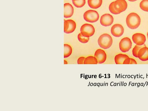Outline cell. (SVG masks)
<instances>
[{
	"instance_id": "18",
	"label": "cell",
	"mask_w": 148,
	"mask_h": 111,
	"mask_svg": "<svg viewBox=\"0 0 148 111\" xmlns=\"http://www.w3.org/2000/svg\"><path fill=\"white\" fill-rule=\"evenodd\" d=\"M73 5L78 8H82L86 3L85 0H72Z\"/></svg>"
},
{
	"instance_id": "24",
	"label": "cell",
	"mask_w": 148,
	"mask_h": 111,
	"mask_svg": "<svg viewBox=\"0 0 148 111\" xmlns=\"http://www.w3.org/2000/svg\"><path fill=\"white\" fill-rule=\"evenodd\" d=\"M137 62L136 60L132 58H131V60L130 64H137Z\"/></svg>"
},
{
	"instance_id": "21",
	"label": "cell",
	"mask_w": 148,
	"mask_h": 111,
	"mask_svg": "<svg viewBox=\"0 0 148 111\" xmlns=\"http://www.w3.org/2000/svg\"><path fill=\"white\" fill-rule=\"evenodd\" d=\"M77 38L79 41L83 43L87 42L89 40V37L83 36L81 33L78 34Z\"/></svg>"
},
{
	"instance_id": "14",
	"label": "cell",
	"mask_w": 148,
	"mask_h": 111,
	"mask_svg": "<svg viewBox=\"0 0 148 111\" xmlns=\"http://www.w3.org/2000/svg\"><path fill=\"white\" fill-rule=\"evenodd\" d=\"M102 3V0H88L89 6L91 8L96 9L100 7Z\"/></svg>"
},
{
	"instance_id": "15",
	"label": "cell",
	"mask_w": 148,
	"mask_h": 111,
	"mask_svg": "<svg viewBox=\"0 0 148 111\" xmlns=\"http://www.w3.org/2000/svg\"><path fill=\"white\" fill-rule=\"evenodd\" d=\"M129 57V56L126 54H119L115 56V62L116 64H123L124 60Z\"/></svg>"
},
{
	"instance_id": "12",
	"label": "cell",
	"mask_w": 148,
	"mask_h": 111,
	"mask_svg": "<svg viewBox=\"0 0 148 111\" xmlns=\"http://www.w3.org/2000/svg\"><path fill=\"white\" fill-rule=\"evenodd\" d=\"M138 58L143 61L148 60V47L145 46L141 48L138 53Z\"/></svg>"
},
{
	"instance_id": "16",
	"label": "cell",
	"mask_w": 148,
	"mask_h": 111,
	"mask_svg": "<svg viewBox=\"0 0 148 111\" xmlns=\"http://www.w3.org/2000/svg\"><path fill=\"white\" fill-rule=\"evenodd\" d=\"M98 61L97 58L94 56H90L85 59L84 64H97Z\"/></svg>"
},
{
	"instance_id": "8",
	"label": "cell",
	"mask_w": 148,
	"mask_h": 111,
	"mask_svg": "<svg viewBox=\"0 0 148 111\" xmlns=\"http://www.w3.org/2000/svg\"><path fill=\"white\" fill-rule=\"evenodd\" d=\"M124 29L121 24H116L113 25L111 29V32L114 36L119 37L121 36L123 34Z\"/></svg>"
},
{
	"instance_id": "17",
	"label": "cell",
	"mask_w": 148,
	"mask_h": 111,
	"mask_svg": "<svg viewBox=\"0 0 148 111\" xmlns=\"http://www.w3.org/2000/svg\"><path fill=\"white\" fill-rule=\"evenodd\" d=\"M72 49L71 47L68 44H64V58L69 57L72 54Z\"/></svg>"
},
{
	"instance_id": "13",
	"label": "cell",
	"mask_w": 148,
	"mask_h": 111,
	"mask_svg": "<svg viewBox=\"0 0 148 111\" xmlns=\"http://www.w3.org/2000/svg\"><path fill=\"white\" fill-rule=\"evenodd\" d=\"M74 12V9L72 5L69 3L64 4V17L70 18L72 16Z\"/></svg>"
},
{
	"instance_id": "1",
	"label": "cell",
	"mask_w": 148,
	"mask_h": 111,
	"mask_svg": "<svg viewBox=\"0 0 148 111\" xmlns=\"http://www.w3.org/2000/svg\"><path fill=\"white\" fill-rule=\"evenodd\" d=\"M127 7V3L125 0H116L110 4L109 8L112 13L117 14L125 11Z\"/></svg>"
},
{
	"instance_id": "7",
	"label": "cell",
	"mask_w": 148,
	"mask_h": 111,
	"mask_svg": "<svg viewBox=\"0 0 148 111\" xmlns=\"http://www.w3.org/2000/svg\"><path fill=\"white\" fill-rule=\"evenodd\" d=\"M64 32L66 34H70L73 32L76 27L75 22L71 19L64 20Z\"/></svg>"
},
{
	"instance_id": "27",
	"label": "cell",
	"mask_w": 148,
	"mask_h": 111,
	"mask_svg": "<svg viewBox=\"0 0 148 111\" xmlns=\"http://www.w3.org/2000/svg\"><path fill=\"white\" fill-rule=\"evenodd\" d=\"M147 38H148V32L147 33Z\"/></svg>"
},
{
	"instance_id": "22",
	"label": "cell",
	"mask_w": 148,
	"mask_h": 111,
	"mask_svg": "<svg viewBox=\"0 0 148 111\" xmlns=\"http://www.w3.org/2000/svg\"><path fill=\"white\" fill-rule=\"evenodd\" d=\"M85 58L84 57H79L77 60V63L78 64H83L84 62Z\"/></svg>"
},
{
	"instance_id": "26",
	"label": "cell",
	"mask_w": 148,
	"mask_h": 111,
	"mask_svg": "<svg viewBox=\"0 0 148 111\" xmlns=\"http://www.w3.org/2000/svg\"><path fill=\"white\" fill-rule=\"evenodd\" d=\"M128 0L130 1L133 2V1H136L137 0Z\"/></svg>"
},
{
	"instance_id": "4",
	"label": "cell",
	"mask_w": 148,
	"mask_h": 111,
	"mask_svg": "<svg viewBox=\"0 0 148 111\" xmlns=\"http://www.w3.org/2000/svg\"><path fill=\"white\" fill-rule=\"evenodd\" d=\"M83 17L86 21L90 23H94L98 20L99 15L96 11L89 10L85 12Z\"/></svg>"
},
{
	"instance_id": "23",
	"label": "cell",
	"mask_w": 148,
	"mask_h": 111,
	"mask_svg": "<svg viewBox=\"0 0 148 111\" xmlns=\"http://www.w3.org/2000/svg\"><path fill=\"white\" fill-rule=\"evenodd\" d=\"M131 58L129 57L126 58L124 61L123 64H130Z\"/></svg>"
},
{
	"instance_id": "19",
	"label": "cell",
	"mask_w": 148,
	"mask_h": 111,
	"mask_svg": "<svg viewBox=\"0 0 148 111\" xmlns=\"http://www.w3.org/2000/svg\"><path fill=\"white\" fill-rule=\"evenodd\" d=\"M146 46L144 44L142 45H136L133 48L132 53L133 56L135 57L138 58V53L140 49L142 47Z\"/></svg>"
},
{
	"instance_id": "11",
	"label": "cell",
	"mask_w": 148,
	"mask_h": 111,
	"mask_svg": "<svg viewBox=\"0 0 148 111\" xmlns=\"http://www.w3.org/2000/svg\"><path fill=\"white\" fill-rule=\"evenodd\" d=\"M132 39L135 44L138 45H144L146 40L145 35L140 33H137L133 34L132 36Z\"/></svg>"
},
{
	"instance_id": "20",
	"label": "cell",
	"mask_w": 148,
	"mask_h": 111,
	"mask_svg": "<svg viewBox=\"0 0 148 111\" xmlns=\"http://www.w3.org/2000/svg\"><path fill=\"white\" fill-rule=\"evenodd\" d=\"M140 7L142 10L148 12V0H143L140 3Z\"/></svg>"
},
{
	"instance_id": "2",
	"label": "cell",
	"mask_w": 148,
	"mask_h": 111,
	"mask_svg": "<svg viewBox=\"0 0 148 111\" xmlns=\"http://www.w3.org/2000/svg\"><path fill=\"white\" fill-rule=\"evenodd\" d=\"M141 19L136 13L132 12L129 14L126 18V23L130 29H134L138 28L140 24Z\"/></svg>"
},
{
	"instance_id": "10",
	"label": "cell",
	"mask_w": 148,
	"mask_h": 111,
	"mask_svg": "<svg viewBox=\"0 0 148 111\" xmlns=\"http://www.w3.org/2000/svg\"><path fill=\"white\" fill-rule=\"evenodd\" d=\"M94 56L97 58L98 63L99 64L104 63L106 59V54L105 52L101 49H98L96 50Z\"/></svg>"
},
{
	"instance_id": "25",
	"label": "cell",
	"mask_w": 148,
	"mask_h": 111,
	"mask_svg": "<svg viewBox=\"0 0 148 111\" xmlns=\"http://www.w3.org/2000/svg\"><path fill=\"white\" fill-rule=\"evenodd\" d=\"M64 64H67L68 62L67 61L65 60H64Z\"/></svg>"
},
{
	"instance_id": "5",
	"label": "cell",
	"mask_w": 148,
	"mask_h": 111,
	"mask_svg": "<svg viewBox=\"0 0 148 111\" xmlns=\"http://www.w3.org/2000/svg\"><path fill=\"white\" fill-rule=\"evenodd\" d=\"M80 31L83 36L89 37L93 36L94 34L95 29L92 25L86 23L81 26Z\"/></svg>"
},
{
	"instance_id": "6",
	"label": "cell",
	"mask_w": 148,
	"mask_h": 111,
	"mask_svg": "<svg viewBox=\"0 0 148 111\" xmlns=\"http://www.w3.org/2000/svg\"><path fill=\"white\" fill-rule=\"evenodd\" d=\"M132 45V43L130 39L128 37H125L120 42L119 48L122 52H126L131 48Z\"/></svg>"
},
{
	"instance_id": "9",
	"label": "cell",
	"mask_w": 148,
	"mask_h": 111,
	"mask_svg": "<svg viewBox=\"0 0 148 111\" xmlns=\"http://www.w3.org/2000/svg\"><path fill=\"white\" fill-rule=\"evenodd\" d=\"M114 21V18L112 15L109 14H105L101 17L100 23L104 26H108L111 25Z\"/></svg>"
},
{
	"instance_id": "3",
	"label": "cell",
	"mask_w": 148,
	"mask_h": 111,
	"mask_svg": "<svg viewBox=\"0 0 148 111\" xmlns=\"http://www.w3.org/2000/svg\"><path fill=\"white\" fill-rule=\"evenodd\" d=\"M112 41V38L110 35L107 34H103L99 37L98 43L101 47L107 49L111 46Z\"/></svg>"
}]
</instances>
